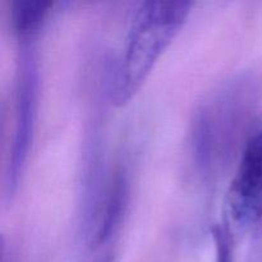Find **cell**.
<instances>
[{
    "label": "cell",
    "instance_id": "cell-3",
    "mask_svg": "<svg viewBox=\"0 0 262 262\" xmlns=\"http://www.w3.org/2000/svg\"><path fill=\"white\" fill-rule=\"evenodd\" d=\"M17 37L13 135L5 171V196L12 199L27 165L36 127L40 92L38 37L41 30L13 31Z\"/></svg>",
    "mask_w": 262,
    "mask_h": 262
},
{
    "label": "cell",
    "instance_id": "cell-2",
    "mask_svg": "<svg viewBox=\"0 0 262 262\" xmlns=\"http://www.w3.org/2000/svg\"><path fill=\"white\" fill-rule=\"evenodd\" d=\"M192 5L193 3L186 0L143 2L136 9L110 90L115 105L127 104L141 89L158 59L186 23Z\"/></svg>",
    "mask_w": 262,
    "mask_h": 262
},
{
    "label": "cell",
    "instance_id": "cell-4",
    "mask_svg": "<svg viewBox=\"0 0 262 262\" xmlns=\"http://www.w3.org/2000/svg\"><path fill=\"white\" fill-rule=\"evenodd\" d=\"M228 222L242 232L262 223V123L243 147L227 196Z\"/></svg>",
    "mask_w": 262,
    "mask_h": 262
},
{
    "label": "cell",
    "instance_id": "cell-1",
    "mask_svg": "<svg viewBox=\"0 0 262 262\" xmlns=\"http://www.w3.org/2000/svg\"><path fill=\"white\" fill-rule=\"evenodd\" d=\"M262 104V79L255 71H238L204 95L192 113L188 151L192 168L214 183L234 168L255 132Z\"/></svg>",
    "mask_w": 262,
    "mask_h": 262
},
{
    "label": "cell",
    "instance_id": "cell-6",
    "mask_svg": "<svg viewBox=\"0 0 262 262\" xmlns=\"http://www.w3.org/2000/svg\"><path fill=\"white\" fill-rule=\"evenodd\" d=\"M216 248V262H234L233 260V232L228 219L223 224H215L211 229Z\"/></svg>",
    "mask_w": 262,
    "mask_h": 262
},
{
    "label": "cell",
    "instance_id": "cell-7",
    "mask_svg": "<svg viewBox=\"0 0 262 262\" xmlns=\"http://www.w3.org/2000/svg\"><path fill=\"white\" fill-rule=\"evenodd\" d=\"M248 262H262V228H260V232L251 248Z\"/></svg>",
    "mask_w": 262,
    "mask_h": 262
},
{
    "label": "cell",
    "instance_id": "cell-5",
    "mask_svg": "<svg viewBox=\"0 0 262 262\" xmlns=\"http://www.w3.org/2000/svg\"><path fill=\"white\" fill-rule=\"evenodd\" d=\"M55 3L51 0H15L10 7L13 30L38 28L42 30Z\"/></svg>",
    "mask_w": 262,
    "mask_h": 262
}]
</instances>
